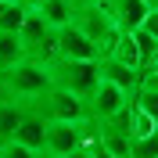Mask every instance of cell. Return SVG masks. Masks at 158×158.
<instances>
[{"mask_svg":"<svg viewBox=\"0 0 158 158\" xmlns=\"http://www.w3.org/2000/svg\"><path fill=\"white\" fill-rule=\"evenodd\" d=\"M0 79H4V86L11 90V97H15V101H32V97H43V94L54 86V79H50V69L43 65V61H36V58L18 61L15 69L0 72Z\"/></svg>","mask_w":158,"mask_h":158,"instance_id":"cell-1","label":"cell"},{"mask_svg":"<svg viewBox=\"0 0 158 158\" xmlns=\"http://www.w3.org/2000/svg\"><path fill=\"white\" fill-rule=\"evenodd\" d=\"M47 69H50V79H54V86L72 90V94H76V97H83V101H90V94H94V90H97V83H101V69H97V61L54 58Z\"/></svg>","mask_w":158,"mask_h":158,"instance_id":"cell-2","label":"cell"},{"mask_svg":"<svg viewBox=\"0 0 158 158\" xmlns=\"http://www.w3.org/2000/svg\"><path fill=\"white\" fill-rule=\"evenodd\" d=\"M72 25H76L83 36H90L94 43L101 47V54H108L111 43L118 40V22L108 7H104V0L101 4H76V15H72Z\"/></svg>","mask_w":158,"mask_h":158,"instance_id":"cell-3","label":"cell"},{"mask_svg":"<svg viewBox=\"0 0 158 158\" xmlns=\"http://www.w3.org/2000/svg\"><path fill=\"white\" fill-rule=\"evenodd\" d=\"M18 40H22V47H25V58H36L43 65H50V61L58 58V29H50L40 11H25Z\"/></svg>","mask_w":158,"mask_h":158,"instance_id":"cell-4","label":"cell"},{"mask_svg":"<svg viewBox=\"0 0 158 158\" xmlns=\"http://www.w3.org/2000/svg\"><path fill=\"white\" fill-rule=\"evenodd\" d=\"M29 108H36L47 122H79V118H90L86 101L76 97L72 90H61V86H50L43 97H32L25 101Z\"/></svg>","mask_w":158,"mask_h":158,"instance_id":"cell-5","label":"cell"},{"mask_svg":"<svg viewBox=\"0 0 158 158\" xmlns=\"http://www.w3.org/2000/svg\"><path fill=\"white\" fill-rule=\"evenodd\" d=\"M94 133H97V122H94V118H79V122H47V148H43V155L65 158L69 151L83 148Z\"/></svg>","mask_w":158,"mask_h":158,"instance_id":"cell-6","label":"cell"},{"mask_svg":"<svg viewBox=\"0 0 158 158\" xmlns=\"http://www.w3.org/2000/svg\"><path fill=\"white\" fill-rule=\"evenodd\" d=\"M129 94L122 86H115V83H108V79H101L97 83V90L90 94V101H86V108H90V118L94 122H101V118H111V115H118V111L129 104Z\"/></svg>","mask_w":158,"mask_h":158,"instance_id":"cell-7","label":"cell"},{"mask_svg":"<svg viewBox=\"0 0 158 158\" xmlns=\"http://www.w3.org/2000/svg\"><path fill=\"white\" fill-rule=\"evenodd\" d=\"M58 58H79V61H97L101 58V47L94 43L90 36L76 29V25H61L58 29Z\"/></svg>","mask_w":158,"mask_h":158,"instance_id":"cell-8","label":"cell"},{"mask_svg":"<svg viewBox=\"0 0 158 158\" xmlns=\"http://www.w3.org/2000/svg\"><path fill=\"white\" fill-rule=\"evenodd\" d=\"M97 69H101V79H108V83H115V86H122L133 97L140 90V83H144V72L133 69V65H122L118 58H111V54H101L97 58Z\"/></svg>","mask_w":158,"mask_h":158,"instance_id":"cell-9","label":"cell"},{"mask_svg":"<svg viewBox=\"0 0 158 158\" xmlns=\"http://www.w3.org/2000/svg\"><path fill=\"white\" fill-rule=\"evenodd\" d=\"M22 104H25V101H22ZM15 140L25 144V148H32V151H43L47 148V118L40 115L36 108L25 104V115H22L18 129H15Z\"/></svg>","mask_w":158,"mask_h":158,"instance_id":"cell-10","label":"cell"},{"mask_svg":"<svg viewBox=\"0 0 158 158\" xmlns=\"http://www.w3.org/2000/svg\"><path fill=\"white\" fill-rule=\"evenodd\" d=\"M104 7L115 15V22H118V29H122V32H133V29L144 25L151 4H148V0H104Z\"/></svg>","mask_w":158,"mask_h":158,"instance_id":"cell-11","label":"cell"},{"mask_svg":"<svg viewBox=\"0 0 158 158\" xmlns=\"http://www.w3.org/2000/svg\"><path fill=\"white\" fill-rule=\"evenodd\" d=\"M32 11H40V15L47 18L50 29H61V25H69L72 15H76V0H43V4L32 7Z\"/></svg>","mask_w":158,"mask_h":158,"instance_id":"cell-12","label":"cell"},{"mask_svg":"<svg viewBox=\"0 0 158 158\" xmlns=\"http://www.w3.org/2000/svg\"><path fill=\"white\" fill-rule=\"evenodd\" d=\"M22 115H25V104L22 101H4L0 104V144H7V140H15V129H18Z\"/></svg>","mask_w":158,"mask_h":158,"instance_id":"cell-13","label":"cell"},{"mask_svg":"<svg viewBox=\"0 0 158 158\" xmlns=\"http://www.w3.org/2000/svg\"><path fill=\"white\" fill-rule=\"evenodd\" d=\"M18 61H25V47H22L18 32H0V72L15 69Z\"/></svg>","mask_w":158,"mask_h":158,"instance_id":"cell-14","label":"cell"},{"mask_svg":"<svg viewBox=\"0 0 158 158\" xmlns=\"http://www.w3.org/2000/svg\"><path fill=\"white\" fill-rule=\"evenodd\" d=\"M108 54H111V58H118L122 65H133V69H140V50H137V40H133V32H118V40L111 43Z\"/></svg>","mask_w":158,"mask_h":158,"instance_id":"cell-15","label":"cell"},{"mask_svg":"<svg viewBox=\"0 0 158 158\" xmlns=\"http://www.w3.org/2000/svg\"><path fill=\"white\" fill-rule=\"evenodd\" d=\"M25 11L18 0H0V32H18L22 22H25Z\"/></svg>","mask_w":158,"mask_h":158,"instance_id":"cell-16","label":"cell"},{"mask_svg":"<svg viewBox=\"0 0 158 158\" xmlns=\"http://www.w3.org/2000/svg\"><path fill=\"white\" fill-rule=\"evenodd\" d=\"M129 158H158V129L129 140Z\"/></svg>","mask_w":158,"mask_h":158,"instance_id":"cell-17","label":"cell"},{"mask_svg":"<svg viewBox=\"0 0 158 158\" xmlns=\"http://www.w3.org/2000/svg\"><path fill=\"white\" fill-rule=\"evenodd\" d=\"M133 104H137L140 111H148V115H151V118L158 122V90H155V86L140 83V90L133 94Z\"/></svg>","mask_w":158,"mask_h":158,"instance_id":"cell-18","label":"cell"},{"mask_svg":"<svg viewBox=\"0 0 158 158\" xmlns=\"http://www.w3.org/2000/svg\"><path fill=\"white\" fill-rule=\"evenodd\" d=\"M133 40H137V50H140V72H144V65H148V61H151V54L158 50V40L151 36L144 25H140V29H133Z\"/></svg>","mask_w":158,"mask_h":158,"instance_id":"cell-19","label":"cell"},{"mask_svg":"<svg viewBox=\"0 0 158 158\" xmlns=\"http://www.w3.org/2000/svg\"><path fill=\"white\" fill-rule=\"evenodd\" d=\"M129 104H133V101H129ZM155 129H158V122L148 111H140L137 104H133V137H144V133H155Z\"/></svg>","mask_w":158,"mask_h":158,"instance_id":"cell-20","label":"cell"},{"mask_svg":"<svg viewBox=\"0 0 158 158\" xmlns=\"http://www.w3.org/2000/svg\"><path fill=\"white\" fill-rule=\"evenodd\" d=\"M0 158H40V151L25 148V144H18V140H7L4 151H0Z\"/></svg>","mask_w":158,"mask_h":158,"instance_id":"cell-21","label":"cell"},{"mask_svg":"<svg viewBox=\"0 0 158 158\" xmlns=\"http://www.w3.org/2000/svg\"><path fill=\"white\" fill-rule=\"evenodd\" d=\"M144 29H148L151 36L158 40V7H151V11H148V18H144Z\"/></svg>","mask_w":158,"mask_h":158,"instance_id":"cell-22","label":"cell"},{"mask_svg":"<svg viewBox=\"0 0 158 158\" xmlns=\"http://www.w3.org/2000/svg\"><path fill=\"white\" fill-rule=\"evenodd\" d=\"M144 76H158V50L151 54V61L144 65Z\"/></svg>","mask_w":158,"mask_h":158,"instance_id":"cell-23","label":"cell"},{"mask_svg":"<svg viewBox=\"0 0 158 158\" xmlns=\"http://www.w3.org/2000/svg\"><path fill=\"white\" fill-rule=\"evenodd\" d=\"M65 158H94V151H90V148H76V151H69Z\"/></svg>","mask_w":158,"mask_h":158,"instance_id":"cell-24","label":"cell"},{"mask_svg":"<svg viewBox=\"0 0 158 158\" xmlns=\"http://www.w3.org/2000/svg\"><path fill=\"white\" fill-rule=\"evenodd\" d=\"M4 101H11V90L4 86V79H0V104H4Z\"/></svg>","mask_w":158,"mask_h":158,"instance_id":"cell-25","label":"cell"},{"mask_svg":"<svg viewBox=\"0 0 158 158\" xmlns=\"http://www.w3.org/2000/svg\"><path fill=\"white\" fill-rule=\"evenodd\" d=\"M18 4H22V7H29V11H32V7H40V4H43V0H18Z\"/></svg>","mask_w":158,"mask_h":158,"instance_id":"cell-26","label":"cell"},{"mask_svg":"<svg viewBox=\"0 0 158 158\" xmlns=\"http://www.w3.org/2000/svg\"><path fill=\"white\" fill-rule=\"evenodd\" d=\"M144 83H148V86H155V90H158V76H144Z\"/></svg>","mask_w":158,"mask_h":158,"instance_id":"cell-27","label":"cell"},{"mask_svg":"<svg viewBox=\"0 0 158 158\" xmlns=\"http://www.w3.org/2000/svg\"><path fill=\"white\" fill-rule=\"evenodd\" d=\"M148 4H151V7H158V0H148Z\"/></svg>","mask_w":158,"mask_h":158,"instance_id":"cell-28","label":"cell"},{"mask_svg":"<svg viewBox=\"0 0 158 158\" xmlns=\"http://www.w3.org/2000/svg\"><path fill=\"white\" fill-rule=\"evenodd\" d=\"M40 158H54V155H43V151H40Z\"/></svg>","mask_w":158,"mask_h":158,"instance_id":"cell-29","label":"cell"},{"mask_svg":"<svg viewBox=\"0 0 158 158\" xmlns=\"http://www.w3.org/2000/svg\"><path fill=\"white\" fill-rule=\"evenodd\" d=\"M0 151H4V144H0Z\"/></svg>","mask_w":158,"mask_h":158,"instance_id":"cell-30","label":"cell"}]
</instances>
